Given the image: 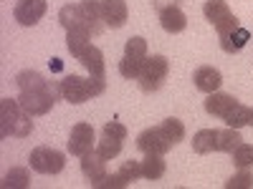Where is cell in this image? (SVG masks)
I'll return each instance as SVG.
<instances>
[{"label":"cell","instance_id":"6da1fadb","mask_svg":"<svg viewBox=\"0 0 253 189\" xmlns=\"http://www.w3.org/2000/svg\"><path fill=\"white\" fill-rule=\"evenodd\" d=\"M33 131V121L31 114L20 109L18 98H3L0 101V136H28Z\"/></svg>","mask_w":253,"mask_h":189},{"label":"cell","instance_id":"7a4b0ae2","mask_svg":"<svg viewBox=\"0 0 253 189\" xmlns=\"http://www.w3.org/2000/svg\"><path fill=\"white\" fill-rule=\"evenodd\" d=\"M61 96V81H51L48 89H41V91H20L18 96V103L20 109L31 116H43L51 111V106L56 103V98Z\"/></svg>","mask_w":253,"mask_h":189},{"label":"cell","instance_id":"3957f363","mask_svg":"<svg viewBox=\"0 0 253 189\" xmlns=\"http://www.w3.org/2000/svg\"><path fill=\"white\" fill-rule=\"evenodd\" d=\"M167 73H170V61L165 56H152L144 61V68L139 73V89L144 94H155L162 89V83L167 81Z\"/></svg>","mask_w":253,"mask_h":189},{"label":"cell","instance_id":"277c9868","mask_svg":"<svg viewBox=\"0 0 253 189\" xmlns=\"http://www.w3.org/2000/svg\"><path fill=\"white\" fill-rule=\"evenodd\" d=\"M28 161H31V169L38 174H58L66 166V154L53 149V146H36Z\"/></svg>","mask_w":253,"mask_h":189},{"label":"cell","instance_id":"5b68a950","mask_svg":"<svg viewBox=\"0 0 253 189\" xmlns=\"http://www.w3.org/2000/svg\"><path fill=\"white\" fill-rule=\"evenodd\" d=\"M66 149L71 157H84L96 149V136H94V126L86 124V121H79L71 126V136L66 141Z\"/></svg>","mask_w":253,"mask_h":189},{"label":"cell","instance_id":"8992f818","mask_svg":"<svg viewBox=\"0 0 253 189\" xmlns=\"http://www.w3.org/2000/svg\"><path fill=\"white\" fill-rule=\"evenodd\" d=\"M218 40H220V48L225 51V53H241L243 48H246V43L251 40V33L241 26V20L238 18H233L228 26H223L220 31H218Z\"/></svg>","mask_w":253,"mask_h":189},{"label":"cell","instance_id":"52a82bcc","mask_svg":"<svg viewBox=\"0 0 253 189\" xmlns=\"http://www.w3.org/2000/svg\"><path fill=\"white\" fill-rule=\"evenodd\" d=\"M172 141L167 139V134L162 131V126H155V129H144L139 136H137V149L144 152V154H167L172 149Z\"/></svg>","mask_w":253,"mask_h":189},{"label":"cell","instance_id":"ba28073f","mask_svg":"<svg viewBox=\"0 0 253 189\" xmlns=\"http://www.w3.org/2000/svg\"><path fill=\"white\" fill-rule=\"evenodd\" d=\"M46 10H48L46 0H18L15 8H13V18L18 20L20 26L31 28L46 15Z\"/></svg>","mask_w":253,"mask_h":189},{"label":"cell","instance_id":"9c48e42d","mask_svg":"<svg viewBox=\"0 0 253 189\" xmlns=\"http://www.w3.org/2000/svg\"><path fill=\"white\" fill-rule=\"evenodd\" d=\"M61 96L66 98L69 103H84V101H89L91 94H89V83L86 78H81V76H63L61 81Z\"/></svg>","mask_w":253,"mask_h":189},{"label":"cell","instance_id":"30bf717a","mask_svg":"<svg viewBox=\"0 0 253 189\" xmlns=\"http://www.w3.org/2000/svg\"><path fill=\"white\" fill-rule=\"evenodd\" d=\"M203 15H205V20H210V26H213L215 31H220L223 26H228L230 20L236 18L233 13H230V8H228L225 0H205Z\"/></svg>","mask_w":253,"mask_h":189},{"label":"cell","instance_id":"8fae6325","mask_svg":"<svg viewBox=\"0 0 253 189\" xmlns=\"http://www.w3.org/2000/svg\"><path fill=\"white\" fill-rule=\"evenodd\" d=\"M81 174L89 179L91 187H96L104 177H107V159H101L96 154V149L89 152V154H84L81 157Z\"/></svg>","mask_w":253,"mask_h":189},{"label":"cell","instance_id":"7c38bea8","mask_svg":"<svg viewBox=\"0 0 253 189\" xmlns=\"http://www.w3.org/2000/svg\"><path fill=\"white\" fill-rule=\"evenodd\" d=\"M129 18V8L124 0H104L101 5V20L107 28H122Z\"/></svg>","mask_w":253,"mask_h":189},{"label":"cell","instance_id":"4fadbf2b","mask_svg":"<svg viewBox=\"0 0 253 189\" xmlns=\"http://www.w3.org/2000/svg\"><path fill=\"white\" fill-rule=\"evenodd\" d=\"M236 106H238V101L230 96V94L215 91V94H208V98H205V111L210 116H218V119H225Z\"/></svg>","mask_w":253,"mask_h":189},{"label":"cell","instance_id":"5bb4252c","mask_svg":"<svg viewBox=\"0 0 253 189\" xmlns=\"http://www.w3.org/2000/svg\"><path fill=\"white\" fill-rule=\"evenodd\" d=\"M193 81H195V89L203 91V94H215L223 83V76L218 68L213 66H200L195 73H193Z\"/></svg>","mask_w":253,"mask_h":189},{"label":"cell","instance_id":"9a60e30c","mask_svg":"<svg viewBox=\"0 0 253 189\" xmlns=\"http://www.w3.org/2000/svg\"><path fill=\"white\" fill-rule=\"evenodd\" d=\"M101 5H104V0H81L79 3L84 18H86V28H89L91 35H101V31L107 28L104 20H101Z\"/></svg>","mask_w":253,"mask_h":189},{"label":"cell","instance_id":"2e32d148","mask_svg":"<svg viewBox=\"0 0 253 189\" xmlns=\"http://www.w3.org/2000/svg\"><path fill=\"white\" fill-rule=\"evenodd\" d=\"M160 23L167 33H182L187 28V15L180 10V5H170V8H165L160 10Z\"/></svg>","mask_w":253,"mask_h":189},{"label":"cell","instance_id":"e0dca14e","mask_svg":"<svg viewBox=\"0 0 253 189\" xmlns=\"http://www.w3.org/2000/svg\"><path fill=\"white\" fill-rule=\"evenodd\" d=\"M79 63L89 71V76H107V73H104V71H107V63H104V53H101L96 46H89L86 51H84V53L79 56Z\"/></svg>","mask_w":253,"mask_h":189},{"label":"cell","instance_id":"ac0fdd59","mask_svg":"<svg viewBox=\"0 0 253 189\" xmlns=\"http://www.w3.org/2000/svg\"><path fill=\"white\" fill-rule=\"evenodd\" d=\"M58 23L66 28V31H74V28H84V31H89L86 28V18H84V13H81V8H79V3L76 5H63L61 10H58Z\"/></svg>","mask_w":253,"mask_h":189},{"label":"cell","instance_id":"d6986e66","mask_svg":"<svg viewBox=\"0 0 253 189\" xmlns=\"http://www.w3.org/2000/svg\"><path fill=\"white\" fill-rule=\"evenodd\" d=\"M91 46V33L84 31V28H74V31H66V48L74 58H79L84 51Z\"/></svg>","mask_w":253,"mask_h":189},{"label":"cell","instance_id":"ffe728a7","mask_svg":"<svg viewBox=\"0 0 253 189\" xmlns=\"http://www.w3.org/2000/svg\"><path fill=\"white\" fill-rule=\"evenodd\" d=\"M15 83H18L20 91H41V89L51 86V81L43 73H38V71H20L15 76Z\"/></svg>","mask_w":253,"mask_h":189},{"label":"cell","instance_id":"44dd1931","mask_svg":"<svg viewBox=\"0 0 253 189\" xmlns=\"http://www.w3.org/2000/svg\"><path fill=\"white\" fill-rule=\"evenodd\" d=\"M193 152H195V154L218 152V129H200V131L193 136Z\"/></svg>","mask_w":253,"mask_h":189},{"label":"cell","instance_id":"7402d4cb","mask_svg":"<svg viewBox=\"0 0 253 189\" xmlns=\"http://www.w3.org/2000/svg\"><path fill=\"white\" fill-rule=\"evenodd\" d=\"M165 169H167V164L162 159V154H144L142 159V177L144 179H160L165 177Z\"/></svg>","mask_w":253,"mask_h":189},{"label":"cell","instance_id":"603a6c76","mask_svg":"<svg viewBox=\"0 0 253 189\" xmlns=\"http://www.w3.org/2000/svg\"><path fill=\"white\" fill-rule=\"evenodd\" d=\"M122 139H114V136H107V134H101V141H96V154L101 157V159H107V161H112L114 157H119V152H122Z\"/></svg>","mask_w":253,"mask_h":189},{"label":"cell","instance_id":"cb8c5ba5","mask_svg":"<svg viewBox=\"0 0 253 189\" xmlns=\"http://www.w3.org/2000/svg\"><path fill=\"white\" fill-rule=\"evenodd\" d=\"M31 184V174L26 166H13V169L3 177V187L5 189H26Z\"/></svg>","mask_w":253,"mask_h":189},{"label":"cell","instance_id":"d4e9b609","mask_svg":"<svg viewBox=\"0 0 253 189\" xmlns=\"http://www.w3.org/2000/svg\"><path fill=\"white\" fill-rule=\"evenodd\" d=\"M225 124L233 126V129H241V126H253V106H238L225 116Z\"/></svg>","mask_w":253,"mask_h":189},{"label":"cell","instance_id":"484cf974","mask_svg":"<svg viewBox=\"0 0 253 189\" xmlns=\"http://www.w3.org/2000/svg\"><path fill=\"white\" fill-rule=\"evenodd\" d=\"M241 141H243V139H241V131L233 129V126H228V129L218 131V152H228V154H230Z\"/></svg>","mask_w":253,"mask_h":189},{"label":"cell","instance_id":"4316f807","mask_svg":"<svg viewBox=\"0 0 253 189\" xmlns=\"http://www.w3.org/2000/svg\"><path fill=\"white\" fill-rule=\"evenodd\" d=\"M230 157H233V164L238 166V169H251L253 166V144L241 141L236 149L230 152Z\"/></svg>","mask_w":253,"mask_h":189},{"label":"cell","instance_id":"83f0119b","mask_svg":"<svg viewBox=\"0 0 253 189\" xmlns=\"http://www.w3.org/2000/svg\"><path fill=\"white\" fill-rule=\"evenodd\" d=\"M144 61L147 58H132V56H124L122 61H119V73L124 76V78H139V73H142V68H144Z\"/></svg>","mask_w":253,"mask_h":189},{"label":"cell","instance_id":"f1b7e54d","mask_svg":"<svg viewBox=\"0 0 253 189\" xmlns=\"http://www.w3.org/2000/svg\"><path fill=\"white\" fill-rule=\"evenodd\" d=\"M160 126H162V131L167 134V139H170L172 144H180V141L185 139V124H182L180 119L170 116V119H165Z\"/></svg>","mask_w":253,"mask_h":189},{"label":"cell","instance_id":"f546056e","mask_svg":"<svg viewBox=\"0 0 253 189\" xmlns=\"http://www.w3.org/2000/svg\"><path fill=\"white\" fill-rule=\"evenodd\" d=\"M225 189H253V172L238 169V174H233L225 182Z\"/></svg>","mask_w":253,"mask_h":189},{"label":"cell","instance_id":"4dcf8cb0","mask_svg":"<svg viewBox=\"0 0 253 189\" xmlns=\"http://www.w3.org/2000/svg\"><path fill=\"white\" fill-rule=\"evenodd\" d=\"M124 56H132V58H147V40L142 35H134L124 43Z\"/></svg>","mask_w":253,"mask_h":189},{"label":"cell","instance_id":"1f68e13d","mask_svg":"<svg viewBox=\"0 0 253 189\" xmlns=\"http://www.w3.org/2000/svg\"><path fill=\"white\" fill-rule=\"evenodd\" d=\"M119 174H122V177L126 179V184L137 182V179L142 177V161H134V159L124 161V164H122V169H119Z\"/></svg>","mask_w":253,"mask_h":189},{"label":"cell","instance_id":"d6a6232c","mask_svg":"<svg viewBox=\"0 0 253 189\" xmlns=\"http://www.w3.org/2000/svg\"><path fill=\"white\" fill-rule=\"evenodd\" d=\"M101 134L126 141V126H124V124H119V121H107V124H104V129H101Z\"/></svg>","mask_w":253,"mask_h":189},{"label":"cell","instance_id":"836d02e7","mask_svg":"<svg viewBox=\"0 0 253 189\" xmlns=\"http://www.w3.org/2000/svg\"><path fill=\"white\" fill-rule=\"evenodd\" d=\"M86 83H89V94H91V98H94V96H101L104 89H107V76H89Z\"/></svg>","mask_w":253,"mask_h":189},{"label":"cell","instance_id":"e575fe53","mask_svg":"<svg viewBox=\"0 0 253 189\" xmlns=\"http://www.w3.org/2000/svg\"><path fill=\"white\" fill-rule=\"evenodd\" d=\"M96 187H107V189H112V187H117V189H122V187H129V184H126V179L117 172V174H107V177H104Z\"/></svg>","mask_w":253,"mask_h":189},{"label":"cell","instance_id":"d590c367","mask_svg":"<svg viewBox=\"0 0 253 189\" xmlns=\"http://www.w3.org/2000/svg\"><path fill=\"white\" fill-rule=\"evenodd\" d=\"M170 5H177V0H155V10H165V8H170Z\"/></svg>","mask_w":253,"mask_h":189}]
</instances>
